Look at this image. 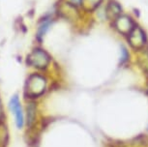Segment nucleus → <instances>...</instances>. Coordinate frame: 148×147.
<instances>
[{"instance_id":"1","label":"nucleus","mask_w":148,"mask_h":147,"mask_svg":"<svg viewBox=\"0 0 148 147\" xmlns=\"http://www.w3.org/2000/svg\"><path fill=\"white\" fill-rule=\"evenodd\" d=\"M47 80L40 75H32L28 77L25 84V94L30 98H37L45 92Z\"/></svg>"},{"instance_id":"2","label":"nucleus","mask_w":148,"mask_h":147,"mask_svg":"<svg viewBox=\"0 0 148 147\" xmlns=\"http://www.w3.org/2000/svg\"><path fill=\"white\" fill-rule=\"evenodd\" d=\"M51 62V57L47 51L41 49H34L28 56H27V64L36 69H46Z\"/></svg>"},{"instance_id":"3","label":"nucleus","mask_w":148,"mask_h":147,"mask_svg":"<svg viewBox=\"0 0 148 147\" xmlns=\"http://www.w3.org/2000/svg\"><path fill=\"white\" fill-rule=\"evenodd\" d=\"M128 41L133 49L139 51L144 48L146 44V35L145 32L142 30L141 27L135 26L131 33L128 35Z\"/></svg>"},{"instance_id":"4","label":"nucleus","mask_w":148,"mask_h":147,"mask_svg":"<svg viewBox=\"0 0 148 147\" xmlns=\"http://www.w3.org/2000/svg\"><path fill=\"white\" fill-rule=\"evenodd\" d=\"M113 25L117 31L122 35H129L131 31L135 27V23H134L133 19L130 18L129 16L121 15L117 18L115 21H113Z\"/></svg>"},{"instance_id":"5","label":"nucleus","mask_w":148,"mask_h":147,"mask_svg":"<svg viewBox=\"0 0 148 147\" xmlns=\"http://www.w3.org/2000/svg\"><path fill=\"white\" fill-rule=\"evenodd\" d=\"M10 109L13 111V113L15 114L16 118V124L18 126V129L22 128L23 126V113H22L21 107V103H19L18 97L15 95L11 99L10 101Z\"/></svg>"},{"instance_id":"6","label":"nucleus","mask_w":148,"mask_h":147,"mask_svg":"<svg viewBox=\"0 0 148 147\" xmlns=\"http://www.w3.org/2000/svg\"><path fill=\"white\" fill-rule=\"evenodd\" d=\"M121 13H122V7L120 6L118 2L113 1V0L108 1L107 7H106V16H107V18L108 19L115 21L119 16H121Z\"/></svg>"},{"instance_id":"7","label":"nucleus","mask_w":148,"mask_h":147,"mask_svg":"<svg viewBox=\"0 0 148 147\" xmlns=\"http://www.w3.org/2000/svg\"><path fill=\"white\" fill-rule=\"evenodd\" d=\"M36 121V106L35 104H29L27 106V125L31 127Z\"/></svg>"},{"instance_id":"8","label":"nucleus","mask_w":148,"mask_h":147,"mask_svg":"<svg viewBox=\"0 0 148 147\" xmlns=\"http://www.w3.org/2000/svg\"><path fill=\"white\" fill-rule=\"evenodd\" d=\"M102 0H80V4L85 11H93L101 4Z\"/></svg>"},{"instance_id":"9","label":"nucleus","mask_w":148,"mask_h":147,"mask_svg":"<svg viewBox=\"0 0 148 147\" xmlns=\"http://www.w3.org/2000/svg\"><path fill=\"white\" fill-rule=\"evenodd\" d=\"M139 64L142 69L148 74V52H144L143 54L139 57Z\"/></svg>"},{"instance_id":"10","label":"nucleus","mask_w":148,"mask_h":147,"mask_svg":"<svg viewBox=\"0 0 148 147\" xmlns=\"http://www.w3.org/2000/svg\"><path fill=\"white\" fill-rule=\"evenodd\" d=\"M49 25H51V21H45L40 27H39V30H38V38L39 39H41L45 34H46L47 29L49 28Z\"/></svg>"},{"instance_id":"11","label":"nucleus","mask_w":148,"mask_h":147,"mask_svg":"<svg viewBox=\"0 0 148 147\" xmlns=\"http://www.w3.org/2000/svg\"><path fill=\"white\" fill-rule=\"evenodd\" d=\"M128 59H129V53H128L126 48L122 46L121 48V56H120V63H121V64H124V63L127 62Z\"/></svg>"},{"instance_id":"12","label":"nucleus","mask_w":148,"mask_h":147,"mask_svg":"<svg viewBox=\"0 0 148 147\" xmlns=\"http://www.w3.org/2000/svg\"><path fill=\"white\" fill-rule=\"evenodd\" d=\"M2 116H3V113H2V109H1V106H0V119H1Z\"/></svg>"},{"instance_id":"13","label":"nucleus","mask_w":148,"mask_h":147,"mask_svg":"<svg viewBox=\"0 0 148 147\" xmlns=\"http://www.w3.org/2000/svg\"><path fill=\"white\" fill-rule=\"evenodd\" d=\"M147 92H148V86H147Z\"/></svg>"}]
</instances>
